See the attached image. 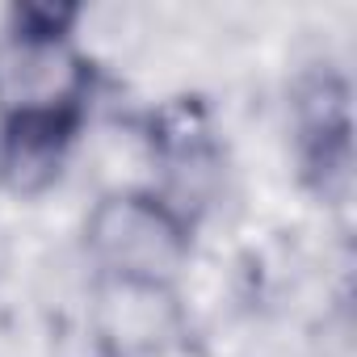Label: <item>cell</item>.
<instances>
[{"instance_id": "obj_1", "label": "cell", "mask_w": 357, "mask_h": 357, "mask_svg": "<svg viewBox=\"0 0 357 357\" xmlns=\"http://www.w3.org/2000/svg\"><path fill=\"white\" fill-rule=\"evenodd\" d=\"M76 22L63 5H17L0 30V185L17 198L59 181L93 109L97 68Z\"/></svg>"}, {"instance_id": "obj_2", "label": "cell", "mask_w": 357, "mask_h": 357, "mask_svg": "<svg viewBox=\"0 0 357 357\" xmlns=\"http://www.w3.org/2000/svg\"><path fill=\"white\" fill-rule=\"evenodd\" d=\"M194 219L160 198L151 185L109 190L84 219V252L93 278L176 286L194 257Z\"/></svg>"}, {"instance_id": "obj_3", "label": "cell", "mask_w": 357, "mask_h": 357, "mask_svg": "<svg viewBox=\"0 0 357 357\" xmlns=\"http://www.w3.org/2000/svg\"><path fill=\"white\" fill-rule=\"evenodd\" d=\"M147 147L160 172L151 190L198 223L202 206L215 198L219 176H223V155H219L215 122L206 105L198 97H176L160 105L147 118Z\"/></svg>"}, {"instance_id": "obj_4", "label": "cell", "mask_w": 357, "mask_h": 357, "mask_svg": "<svg viewBox=\"0 0 357 357\" xmlns=\"http://www.w3.org/2000/svg\"><path fill=\"white\" fill-rule=\"evenodd\" d=\"M93 340L105 357H164L185 332L176 286L93 278Z\"/></svg>"}, {"instance_id": "obj_5", "label": "cell", "mask_w": 357, "mask_h": 357, "mask_svg": "<svg viewBox=\"0 0 357 357\" xmlns=\"http://www.w3.org/2000/svg\"><path fill=\"white\" fill-rule=\"evenodd\" d=\"M294 139L307 181L324 198H344L353 168V122L349 89L340 76H311L294 97Z\"/></svg>"}]
</instances>
